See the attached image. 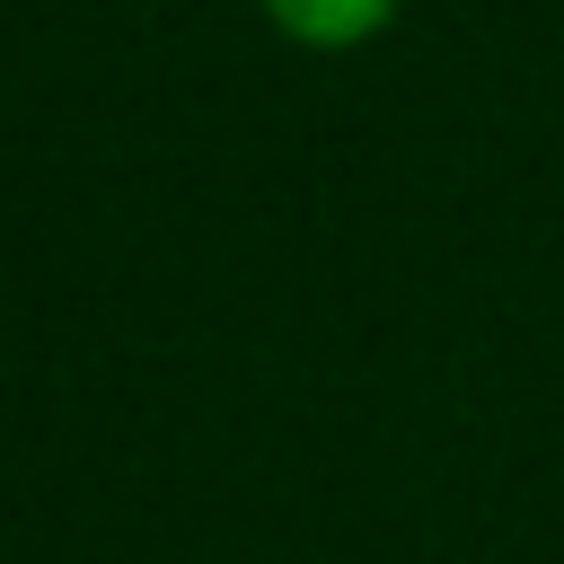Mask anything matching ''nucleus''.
<instances>
[{
    "instance_id": "1",
    "label": "nucleus",
    "mask_w": 564,
    "mask_h": 564,
    "mask_svg": "<svg viewBox=\"0 0 564 564\" xmlns=\"http://www.w3.org/2000/svg\"><path fill=\"white\" fill-rule=\"evenodd\" d=\"M256 9L273 18V35H291L308 53H352L397 18V0H256Z\"/></svg>"
}]
</instances>
